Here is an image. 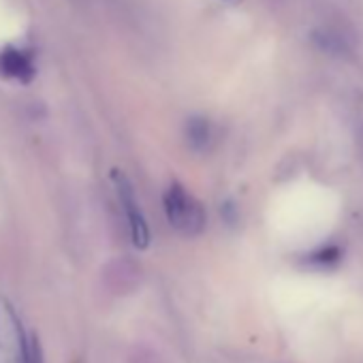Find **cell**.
Returning <instances> with one entry per match:
<instances>
[{
  "label": "cell",
  "mask_w": 363,
  "mask_h": 363,
  "mask_svg": "<svg viewBox=\"0 0 363 363\" xmlns=\"http://www.w3.org/2000/svg\"><path fill=\"white\" fill-rule=\"evenodd\" d=\"M113 184H116V193H118V199H120V206L126 214V220H128V231H130V240L137 248H145L150 244V229H147V223L143 218V212H141V206L137 201V195H135V189L128 182V177L120 171H113Z\"/></svg>",
  "instance_id": "cell-3"
},
{
  "label": "cell",
  "mask_w": 363,
  "mask_h": 363,
  "mask_svg": "<svg viewBox=\"0 0 363 363\" xmlns=\"http://www.w3.org/2000/svg\"><path fill=\"white\" fill-rule=\"evenodd\" d=\"M184 137H186V143L193 152H208L212 150L214 145V139H216V133H214V124L208 120V118H201V116H195L186 122L184 126Z\"/></svg>",
  "instance_id": "cell-5"
},
{
  "label": "cell",
  "mask_w": 363,
  "mask_h": 363,
  "mask_svg": "<svg viewBox=\"0 0 363 363\" xmlns=\"http://www.w3.org/2000/svg\"><path fill=\"white\" fill-rule=\"evenodd\" d=\"M162 206H164V214H167L169 225L177 233L193 238L206 229L208 218H206L203 206L182 184H171L164 191Z\"/></svg>",
  "instance_id": "cell-1"
},
{
  "label": "cell",
  "mask_w": 363,
  "mask_h": 363,
  "mask_svg": "<svg viewBox=\"0 0 363 363\" xmlns=\"http://www.w3.org/2000/svg\"><path fill=\"white\" fill-rule=\"evenodd\" d=\"M312 41H314V45H316L320 52H325V54H329V56L342 58V56H348V52H350L346 39H344L342 35H337L335 30H329V28H318V30H314V33H312Z\"/></svg>",
  "instance_id": "cell-6"
},
{
  "label": "cell",
  "mask_w": 363,
  "mask_h": 363,
  "mask_svg": "<svg viewBox=\"0 0 363 363\" xmlns=\"http://www.w3.org/2000/svg\"><path fill=\"white\" fill-rule=\"evenodd\" d=\"M0 75L28 84L37 75V67L28 52H24L16 45H9L0 52Z\"/></svg>",
  "instance_id": "cell-4"
},
{
  "label": "cell",
  "mask_w": 363,
  "mask_h": 363,
  "mask_svg": "<svg viewBox=\"0 0 363 363\" xmlns=\"http://www.w3.org/2000/svg\"><path fill=\"white\" fill-rule=\"evenodd\" d=\"M0 363H30V344L20 316L0 295Z\"/></svg>",
  "instance_id": "cell-2"
}]
</instances>
